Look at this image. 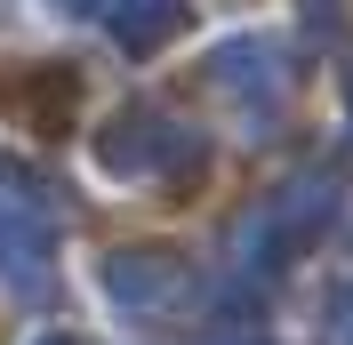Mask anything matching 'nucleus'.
<instances>
[{"label":"nucleus","instance_id":"obj_1","mask_svg":"<svg viewBox=\"0 0 353 345\" xmlns=\"http://www.w3.org/2000/svg\"><path fill=\"white\" fill-rule=\"evenodd\" d=\"M337 345H353V305H345V329H337Z\"/></svg>","mask_w":353,"mask_h":345}]
</instances>
